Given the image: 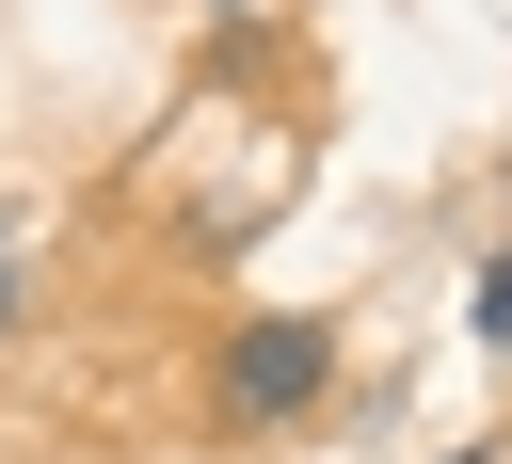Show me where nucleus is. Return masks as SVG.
Instances as JSON below:
<instances>
[{"label": "nucleus", "mask_w": 512, "mask_h": 464, "mask_svg": "<svg viewBox=\"0 0 512 464\" xmlns=\"http://www.w3.org/2000/svg\"><path fill=\"white\" fill-rule=\"evenodd\" d=\"M320 384H336V336H320L304 304L240 320V336H224V368H208V400H224L240 432H288V416H320Z\"/></svg>", "instance_id": "nucleus-1"}, {"label": "nucleus", "mask_w": 512, "mask_h": 464, "mask_svg": "<svg viewBox=\"0 0 512 464\" xmlns=\"http://www.w3.org/2000/svg\"><path fill=\"white\" fill-rule=\"evenodd\" d=\"M464 336H480V352H512V240L464 272Z\"/></svg>", "instance_id": "nucleus-2"}, {"label": "nucleus", "mask_w": 512, "mask_h": 464, "mask_svg": "<svg viewBox=\"0 0 512 464\" xmlns=\"http://www.w3.org/2000/svg\"><path fill=\"white\" fill-rule=\"evenodd\" d=\"M16 304H32V288H16V256H0V336H16Z\"/></svg>", "instance_id": "nucleus-3"}, {"label": "nucleus", "mask_w": 512, "mask_h": 464, "mask_svg": "<svg viewBox=\"0 0 512 464\" xmlns=\"http://www.w3.org/2000/svg\"><path fill=\"white\" fill-rule=\"evenodd\" d=\"M224 16H240V0H224Z\"/></svg>", "instance_id": "nucleus-4"}]
</instances>
